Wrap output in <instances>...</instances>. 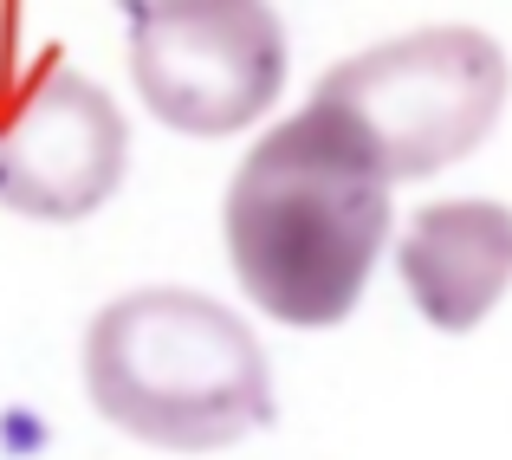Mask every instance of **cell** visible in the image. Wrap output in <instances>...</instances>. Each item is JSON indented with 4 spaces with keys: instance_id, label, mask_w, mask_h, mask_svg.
Returning <instances> with one entry per match:
<instances>
[{
    "instance_id": "cell-5",
    "label": "cell",
    "mask_w": 512,
    "mask_h": 460,
    "mask_svg": "<svg viewBox=\"0 0 512 460\" xmlns=\"http://www.w3.org/2000/svg\"><path fill=\"white\" fill-rule=\"evenodd\" d=\"M130 124L98 78L46 65L0 111V208L26 221H85L124 188Z\"/></svg>"
},
{
    "instance_id": "cell-6",
    "label": "cell",
    "mask_w": 512,
    "mask_h": 460,
    "mask_svg": "<svg viewBox=\"0 0 512 460\" xmlns=\"http://www.w3.org/2000/svg\"><path fill=\"white\" fill-rule=\"evenodd\" d=\"M396 273L435 331L461 337L487 324L512 292V208L487 195L428 201L396 240Z\"/></svg>"
},
{
    "instance_id": "cell-2",
    "label": "cell",
    "mask_w": 512,
    "mask_h": 460,
    "mask_svg": "<svg viewBox=\"0 0 512 460\" xmlns=\"http://www.w3.org/2000/svg\"><path fill=\"white\" fill-rule=\"evenodd\" d=\"M85 396L117 435L214 454L273 422V370L240 311L188 286L124 292L85 331Z\"/></svg>"
},
{
    "instance_id": "cell-3",
    "label": "cell",
    "mask_w": 512,
    "mask_h": 460,
    "mask_svg": "<svg viewBox=\"0 0 512 460\" xmlns=\"http://www.w3.org/2000/svg\"><path fill=\"white\" fill-rule=\"evenodd\" d=\"M312 98L338 104L389 175L415 182L474 156L512 98L506 46L480 26H422L331 65Z\"/></svg>"
},
{
    "instance_id": "cell-1",
    "label": "cell",
    "mask_w": 512,
    "mask_h": 460,
    "mask_svg": "<svg viewBox=\"0 0 512 460\" xmlns=\"http://www.w3.org/2000/svg\"><path fill=\"white\" fill-rule=\"evenodd\" d=\"M389 182L370 137L325 98L266 130L221 208L247 299L299 331L344 324L389 240Z\"/></svg>"
},
{
    "instance_id": "cell-4",
    "label": "cell",
    "mask_w": 512,
    "mask_h": 460,
    "mask_svg": "<svg viewBox=\"0 0 512 460\" xmlns=\"http://www.w3.org/2000/svg\"><path fill=\"white\" fill-rule=\"evenodd\" d=\"M130 78L175 137H234L286 91V26L266 0H137Z\"/></svg>"
},
{
    "instance_id": "cell-7",
    "label": "cell",
    "mask_w": 512,
    "mask_h": 460,
    "mask_svg": "<svg viewBox=\"0 0 512 460\" xmlns=\"http://www.w3.org/2000/svg\"><path fill=\"white\" fill-rule=\"evenodd\" d=\"M124 7H137V0H124Z\"/></svg>"
}]
</instances>
